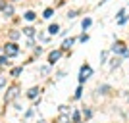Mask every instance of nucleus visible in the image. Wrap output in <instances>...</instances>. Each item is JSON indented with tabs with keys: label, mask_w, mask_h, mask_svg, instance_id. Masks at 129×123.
I'll return each mask as SVG.
<instances>
[{
	"label": "nucleus",
	"mask_w": 129,
	"mask_h": 123,
	"mask_svg": "<svg viewBox=\"0 0 129 123\" xmlns=\"http://www.w3.org/2000/svg\"><path fill=\"white\" fill-rule=\"evenodd\" d=\"M91 75H92V67L89 64H85L83 67H81V71H79V83H85Z\"/></svg>",
	"instance_id": "obj_1"
},
{
	"label": "nucleus",
	"mask_w": 129,
	"mask_h": 123,
	"mask_svg": "<svg viewBox=\"0 0 129 123\" xmlns=\"http://www.w3.org/2000/svg\"><path fill=\"white\" fill-rule=\"evenodd\" d=\"M4 54L8 56V58H14V56H17V54H19V48H17V44H14V43L6 44V48H4Z\"/></svg>",
	"instance_id": "obj_2"
},
{
	"label": "nucleus",
	"mask_w": 129,
	"mask_h": 123,
	"mask_svg": "<svg viewBox=\"0 0 129 123\" xmlns=\"http://www.w3.org/2000/svg\"><path fill=\"white\" fill-rule=\"evenodd\" d=\"M112 50H114V52H118V54H121V56H129V50L125 48L123 43H116V44L112 46Z\"/></svg>",
	"instance_id": "obj_3"
},
{
	"label": "nucleus",
	"mask_w": 129,
	"mask_h": 123,
	"mask_svg": "<svg viewBox=\"0 0 129 123\" xmlns=\"http://www.w3.org/2000/svg\"><path fill=\"white\" fill-rule=\"evenodd\" d=\"M60 56H62V50H52V52L48 54V62H50V65L56 64V62L60 60Z\"/></svg>",
	"instance_id": "obj_4"
},
{
	"label": "nucleus",
	"mask_w": 129,
	"mask_h": 123,
	"mask_svg": "<svg viewBox=\"0 0 129 123\" xmlns=\"http://www.w3.org/2000/svg\"><path fill=\"white\" fill-rule=\"evenodd\" d=\"M17 92H19V87H17V85H14V87L10 89V91L6 92V100H8V102H10V100H14V98L17 96Z\"/></svg>",
	"instance_id": "obj_5"
},
{
	"label": "nucleus",
	"mask_w": 129,
	"mask_h": 123,
	"mask_svg": "<svg viewBox=\"0 0 129 123\" xmlns=\"http://www.w3.org/2000/svg\"><path fill=\"white\" fill-rule=\"evenodd\" d=\"M39 87H33V89H29V92H27V98H31V100H35V98L39 96Z\"/></svg>",
	"instance_id": "obj_6"
},
{
	"label": "nucleus",
	"mask_w": 129,
	"mask_h": 123,
	"mask_svg": "<svg viewBox=\"0 0 129 123\" xmlns=\"http://www.w3.org/2000/svg\"><path fill=\"white\" fill-rule=\"evenodd\" d=\"M73 43H75V38H66L64 43H62V50H68V48H70V46H71Z\"/></svg>",
	"instance_id": "obj_7"
},
{
	"label": "nucleus",
	"mask_w": 129,
	"mask_h": 123,
	"mask_svg": "<svg viewBox=\"0 0 129 123\" xmlns=\"http://www.w3.org/2000/svg\"><path fill=\"white\" fill-rule=\"evenodd\" d=\"M58 31H60V27L56 25V23H54V25H50V27H48V33H50V35H56V33H58Z\"/></svg>",
	"instance_id": "obj_8"
},
{
	"label": "nucleus",
	"mask_w": 129,
	"mask_h": 123,
	"mask_svg": "<svg viewBox=\"0 0 129 123\" xmlns=\"http://www.w3.org/2000/svg\"><path fill=\"white\" fill-rule=\"evenodd\" d=\"M23 33H25L27 37H33V35H35V29H33V27H25V29H23Z\"/></svg>",
	"instance_id": "obj_9"
},
{
	"label": "nucleus",
	"mask_w": 129,
	"mask_h": 123,
	"mask_svg": "<svg viewBox=\"0 0 129 123\" xmlns=\"http://www.w3.org/2000/svg\"><path fill=\"white\" fill-rule=\"evenodd\" d=\"M91 19H89V17H85V19H83V21H81V27H83V29H87V27H91Z\"/></svg>",
	"instance_id": "obj_10"
},
{
	"label": "nucleus",
	"mask_w": 129,
	"mask_h": 123,
	"mask_svg": "<svg viewBox=\"0 0 129 123\" xmlns=\"http://www.w3.org/2000/svg\"><path fill=\"white\" fill-rule=\"evenodd\" d=\"M52 14H54L52 8H46V10H44V16H43V17H46V19H48V17H52Z\"/></svg>",
	"instance_id": "obj_11"
},
{
	"label": "nucleus",
	"mask_w": 129,
	"mask_h": 123,
	"mask_svg": "<svg viewBox=\"0 0 129 123\" xmlns=\"http://www.w3.org/2000/svg\"><path fill=\"white\" fill-rule=\"evenodd\" d=\"M25 19H27V21H33V19H35V12H27V14H25Z\"/></svg>",
	"instance_id": "obj_12"
},
{
	"label": "nucleus",
	"mask_w": 129,
	"mask_h": 123,
	"mask_svg": "<svg viewBox=\"0 0 129 123\" xmlns=\"http://www.w3.org/2000/svg\"><path fill=\"white\" fill-rule=\"evenodd\" d=\"M73 123H81V113L79 112H73Z\"/></svg>",
	"instance_id": "obj_13"
},
{
	"label": "nucleus",
	"mask_w": 129,
	"mask_h": 123,
	"mask_svg": "<svg viewBox=\"0 0 129 123\" xmlns=\"http://www.w3.org/2000/svg\"><path fill=\"white\" fill-rule=\"evenodd\" d=\"M4 14H6V16H12V14H14V8L6 4V8H4Z\"/></svg>",
	"instance_id": "obj_14"
},
{
	"label": "nucleus",
	"mask_w": 129,
	"mask_h": 123,
	"mask_svg": "<svg viewBox=\"0 0 129 123\" xmlns=\"http://www.w3.org/2000/svg\"><path fill=\"white\" fill-rule=\"evenodd\" d=\"M83 115H85V117L89 119V117H91V115H92V112H91V110H89V108H85V110H83Z\"/></svg>",
	"instance_id": "obj_15"
},
{
	"label": "nucleus",
	"mask_w": 129,
	"mask_h": 123,
	"mask_svg": "<svg viewBox=\"0 0 129 123\" xmlns=\"http://www.w3.org/2000/svg\"><path fill=\"white\" fill-rule=\"evenodd\" d=\"M19 73H21V67H14V69H12V75H14V77H17Z\"/></svg>",
	"instance_id": "obj_16"
},
{
	"label": "nucleus",
	"mask_w": 129,
	"mask_h": 123,
	"mask_svg": "<svg viewBox=\"0 0 129 123\" xmlns=\"http://www.w3.org/2000/svg\"><path fill=\"white\" fill-rule=\"evenodd\" d=\"M119 64H121V60H119V58H114L112 60V67H118Z\"/></svg>",
	"instance_id": "obj_17"
},
{
	"label": "nucleus",
	"mask_w": 129,
	"mask_h": 123,
	"mask_svg": "<svg viewBox=\"0 0 129 123\" xmlns=\"http://www.w3.org/2000/svg\"><path fill=\"white\" fill-rule=\"evenodd\" d=\"M0 64H2V65L8 64V56H0Z\"/></svg>",
	"instance_id": "obj_18"
},
{
	"label": "nucleus",
	"mask_w": 129,
	"mask_h": 123,
	"mask_svg": "<svg viewBox=\"0 0 129 123\" xmlns=\"http://www.w3.org/2000/svg\"><path fill=\"white\" fill-rule=\"evenodd\" d=\"M10 37L16 40V38H19V33H17V31H12V33H10Z\"/></svg>",
	"instance_id": "obj_19"
},
{
	"label": "nucleus",
	"mask_w": 129,
	"mask_h": 123,
	"mask_svg": "<svg viewBox=\"0 0 129 123\" xmlns=\"http://www.w3.org/2000/svg\"><path fill=\"white\" fill-rule=\"evenodd\" d=\"M81 92H83V89H81V87H79V89H77V91H75V98H77V100H79V98H81Z\"/></svg>",
	"instance_id": "obj_20"
},
{
	"label": "nucleus",
	"mask_w": 129,
	"mask_h": 123,
	"mask_svg": "<svg viewBox=\"0 0 129 123\" xmlns=\"http://www.w3.org/2000/svg\"><path fill=\"white\" fill-rule=\"evenodd\" d=\"M79 40H81V43H87V40H89V35H81Z\"/></svg>",
	"instance_id": "obj_21"
},
{
	"label": "nucleus",
	"mask_w": 129,
	"mask_h": 123,
	"mask_svg": "<svg viewBox=\"0 0 129 123\" xmlns=\"http://www.w3.org/2000/svg\"><path fill=\"white\" fill-rule=\"evenodd\" d=\"M75 16H77V12H70V14H68V17H70V19H73Z\"/></svg>",
	"instance_id": "obj_22"
},
{
	"label": "nucleus",
	"mask_w": 129,
	"mask_h": 123,
	"mask_svg": "<svg viewBox=\"0 0 129 123\" xmlns=\"http://www.w3.org/2000/svg\"><path fill=\"white\" fill-rule=\"evenodd\" d=\"M4 8H6V2H4V0H0V10H4Z\"/></svg>",
	"instance_id": "obj_23"
},
{
	"label": "nucleus",
	"mask_w": 129,
	"mask_h": 123,
	"mask_svg": "<svg viewBox=\"0 0 129 123\" xmlns=\"http://www.w3.org/2000/svg\"><path fill=\"white\" fill-rule=\"evenodd\" d=\"M4 83H6V81H4V79H0V87H4Z\"/></svg>",
	"instance_id": "obj_24"
}]
</instances>
